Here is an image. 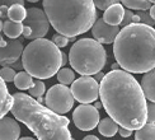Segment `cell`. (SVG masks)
Returning <instances> with one entry per match:
<instances>
[{"mask_svg":"<svg viewBox=\"0 0 155 140\" xmlns=\"http://www.w3.org/2000/svg\"><path fill=\"white\" fill-rule=\"evenodd\" d=\"M99 95L109 118L130 131L147 122V102L140 83L122 69L106 73L99 84Z\"/></svg>","mask_w":155,"mask_h":140,"instance_id":"cell-1","label":"cell"},{"mask_svg":"<svg viewBox=\"0 0 155 140\" xmlns=\"http://www.w3.org/2000/svg\"><path fill=\"white\" fill-rule=\"evenodd\" d=\"M113 54L120 69L141 74L155 68V29L145 24L124 27L113 42Z\"/></svg>","mask_w":155,"mask_h":140,"instance_id":"cell-2","label":"cell"},{"mask_svg":"<svg viewBox=\"0 0 155 140\" xmlns=\"http://www.w3.org/2000/svg\"><path fill=\"white\" fill-rule=\"evenodd\" d=\"M12 113L24 124L38 140H71L69 118L50 111L25 93H14Z\"/></svg>","mask_w":155,"mask_h":140,"instance_id":"cell-3","label":"cell"},{"mask_svg":"<svg viewBox=\"0 0 155 140\" xmlns=\"http://www.w3.org/2000/svg\"><path fill=\"white\" fill-rule=\"evenodd\" d=\"M50 24L57 35L75 38L88 32L97 21V9L93 2H52L42 3Z\"/></svg>","mask_w":155,"mask_h":140,"instance_id":"cell-4","label":"cell"},{"mask_svg":"<svg viewBox=\"0 0 155 140\" xmlns=\"http://www.w3.org/2000/svg\"><path fill=\"white\" fill-rule=\"evenodd\" d=\"M22 64L25 73L37 80L50 79L62 66V52L52 41L40 38L29 42L22 54Z\"/></svg>","mask_w":155,"mask_h":140,"instance_id":"cell-5","label":"cell"},{"mask_svg":"<svg viewBox=\"0 0 155 140\" xmlns=\"http://www.w3.org/2000/svg\"><path fill=\"white\" fill-rule=\"evenodd\" d=\"M107 61L104 47L94 38H80L69 51V62L81 76H92L102 72Z\"/></svg>","mask_w":155,"mask_h":140,"instance_id":"cell-6","label":"cell"},{"mask_svg":"<svg viewBox=\"0 0 155 140\" xmlns=\"http://www.w3.org/2000/svg\"><path fill=\"white\" fill-rule=\"evenodd\" d=\"M45 103L50 111L62 116L74 106V97L71 94L70 88L62 84H56L51 87L45 97Z\"/></svg>","mask_w":155,"mask_h":140,"instance_id":"cell-7","label":"cell"},{"mask_svg":"<svg viewBox=\"0 0 155 140\" xmlns=\"http://www.w3.org/2000/svg\"><path fill=\"white\" fill-rule=\"evenodd\" d=\"M71 94L74 99L81 105H89L99 97V83L93 76H80L71 84Z\"/></svg>","mask_w":155,"mask_h":140,"instance_id":"cell-8","label":"cell"},{"mask_svg":"<svg viewBox=\"0 0 155 140\" xmlns=\"http://www.w3.org/2000/svg\"><path fill=\"white\" fill-rule=\"evenodd\" d=\"M23 25H28L32 31L29 40H40L47 35L50 29V22L47 15L40 8H29L27 9V17H25Z\"/></svg>","mask_w":155,"mask_h":140,"instance_id":"cell-9","label":"cell"},{"mask_svg":"<svg viewBox=\"0 0 155 140\" xmlns=\"http://www.w3.org/2000/svg\"><path fill=\"white\" fill-rule=\"evenodd\" d=\"M75 126L81 131H90L99 124V112L92 105H80L73 113Z\"/></svg>","mask_w":155,"mask_h":140,"instance_id":"cell-10","label":"cell"},{"mask_svg":"<svg viewBox=\"0 0 155 140\" xmlns=\"http://www.w3.org/2000/svg\"><path fill=\"white\" fill-rule=\"evenodd\" d=\"M120 27H114V25H108L107 23H104L102 18L97 19L95 23L92 27V35L94 37V40L97 42L102 43H113L117 35L120 33Z\"/></svg>","mask_w":155,"mask_h":140,"instance_id":"cell-11","label":"cell"},{"mask_svg":"<svg viewBox=\"0 0 155 140\" xmlns=\"http://www.w3.org/2000/svg\"><path fill=\"white\" fill-rule=\"evenodd\" d=\"M23 50L24 47L21 38L6 41V46L0 48V65L3 68L13 65L22 56Z\"/></svg>","mask_w":155,"mask_h":140,"instance_id":"cell-12","label":"cell"},{"mask_svg":"<svg viewBox=\"0 0 155 140\" xmlns=\"http://www.w3.org/2000/svg\"><path fill=\"white\" fill-rule=\"evenodd\" d=\"M21 126L18 121L12 117L0 118V140H19Z\"/></svg>","mask_w":155,"mask_h":140,"instance_id":"cell-13","label":"cell"},{"mask_svg":"<svg viewBox=\"0 0 155 140\" xmlns=\"http://www.w3.org/2000/svg\"><path fill=\"white\" fill-rule=\"evenodd\" d=\"M125 8L121 3H117L112 6H109L107 10H104V14H103V21L104 23H107L108 25H114V27H118L122 23V19L125 15Z\"/></svg>","mask_w":155,"mask_h":140,"instance_id":"cell-14","label":"cell"},{"mask_svg":"<svg viewBox=\"0 0 155 140\" xmlns=\"http://www.w3.org/2000/svg\"><path fill=\"white\" fill-rule=\"evenodd\" d=\"M140 85L144 92L145 98L155 103V68L143 75Z\"/></svg>","mask_w":155,"mask_h":140,"instance_id":"cell-15","label":"cell"},{"mask_svg":"<svg viewBox=\"0 0 155 140\" xmlns=\"http://www.w3.org/2000/svg\"><path fill=\"white\" fill-rule=\"evenodd\" d=\"M13 106V95L9 93L5 82L0 78V118L5 117V115L12 110Z\"/></svg>","mask_w":155,"mask_h":140,"instance_id":"cell-16","label":"cell"},{"mask_svg":"<svg viewBox=\"0 0 155 140\" xmlns=\"http://www.w3.org/2000/svg\"><path fill=\"white\" fill-rule=\"evenodd\" d=\"M118 125L114 122V121L112 118H109V117H106V118H102L99 121V124H98V130L99 132L102 134L103 136H106V138H112L118 132Z\"/></svg>","mask_w":155,"mask_h":140,"instance_id":"cell-17","label":"cell"},{"mask_svg":"<svg viewBox=\"0 0 155 140\" xmlns=\"http://www.w3.org/2000/svg\"><path fill=\"white\" fill-rule=\"evenodd\" d=\"M3 32L10 40H17L23 32V23H15L12 21H5L3 25Z\"/></svg>","mask_w":155,"mask_h":140,"instance_id":"cell-18","label":"cell"},{"mask_svg":"<svg viewBox=\"0 0 155 140\" xmlns=\"http://www.w3.org/2000/svg\"><path fill=\"white\" fill-rule=\"evenodd\" d=\"M14 85L19 91H29L33 87V78L25 72H19L17 73L14 78Z\"/></svg>","mask_w":155,"mask_h":140,"instance_id":"cell-19","label":"cell"},{"mask_svg":"<svg viewBox=\"0 0 155 140\" xmlns=\"http://www.w3.org/2000/svg\"><path fill=\"white\" fill-rule=\"evenodd\" d=\"M25 17H27V9L24 8L23 5H12L9 6V10H8V19L12 22H15V23H23Z\"/></svg>","mask_w":155,"mask_h":140,"instance_id":"cell-20","label":"cell"},{"mask_svg":"<svg viewBox=\"0 0 155 140\" xmlns=\"http://www.w3.org/2000/svg\"><path fill=\"white\" fill-rule=\"evenodd\" d=\"M135 140H155V124H149L135 132Z\"/></svg>","mask_w":155,"mask_h":140,"instance_id":"cell-21","label":"cell"},{"mask_svg":"<svg viewBox=\"0 0 155 140\" xmlns=\"http://www.w3.org/2000/svg\"><path fill=\"white\" fill-rule=\"evenodd\" d=\"M124 8H128V10H137V12H146L151 8V2L145 0H125L121 3Z\"/></svg>","mask_w":155,"mask_h":140,"instance_id":"cell-22","label":"cell"},{"mask_svg":"<svg viewBox=\"0 0 155 140\" xmlns=\"http://www.w3.org/2000/svg\"><path fill=\"white\" fill-rule=\"evenodd\" d=\"M57 75V80L60 82V84L62 85H69V84H73L74 80H75V73L73 69H69V68H62L59 70V73L56 74Z\"/></svg>","mask_w":155,"mask_h":140,"instance_id":"cell-23","label":"cell"},{"mask_svg":"<svg viewBox=\"0 0 155 140\" xmlns=\"http://www.w3.org/2000/svg\"><path fill=\"white\" fill-rule=\"evenodd\" d=\"M46 92V85H45V83L42 80H36L33 82V87H32L29 91H28V95L32 98H40L45 94Z\"/></svg>","mask_w":155,"mask_h":140,"instance_id":"cell-24","label":"cell"},{"mask_svg":"<svg viewBox=\"0 0 155 140\" xmlns=\"http://www.w3.org/2000/svg\"><path fill=\"white\" fill-rule=\"evenodd\" d=\"M15 75H17V72L9 66L2 68V70H0V78H2L4 82H14Z\"/></svg>","mask_w":155,"mask_h":140,"instance_id":"cell-25","label":"cell"},{"mask_svg":"<svg viewBox=\"0 0 155 140\" xmlns=\"http://www.w3.org/2000/svg\"><path fill=\"white\" fill-rule=\"evenodd\" d=\"M136 15L140 18V23L141 24H145V25H149V27H153L155 25V21L150 17L149 12H137Z\"/></svg>","mask_w":155,"mask_h":140,"instance_id":"cell-26","label":"cell"},{"mask_svg":"<svg viewBox=\"0 0 155 140\" xmlns=\"http://www.w3.org/2000/svg\"><path fill=\"white\" fill-rule=\"evenodd\" d=\"M70 42V38L65 37V36H61V35H55L52 37V43L55 45L56 47H66L68 46V43Z\"/></svg>","mask_w":155,"mask_h":140,"instance_id":"cell-27","label":"cell"},{"mask_svg":"<svg viewBox=\"0 0 155 140\" xmlns=\"http://www.w3.org/2000/svg\"><path fill=\"white\" fill-rule=\"evenodd\" d=\"M94 3V6H95V9L98 8V9H101V10H107L109 6H112V5H114V4H117V3H120V2H116V0H97V2H93Z\"/></svg>","mask_w":155,"mask_h":140,"instance_id":"cell-28","label":"cell"},{"mask_svg":"<svg viewBox=\"0 0 155 140\" xmlns=\"http://www.w3.org/2000/svg\"><path fill=\"white\" fill-rule=\"evenodd\" d=\"M147 122L155 124V103H147Z\"/></svg>","mask_w":155,"mask_h":140,"instance_id":"cell-29","label":"cell"},{"mask_svg":"<svg viewBox=\"0 0 155 140\" xmlns=\"http://www.w3.org/2000/svg\"><path fill=\"white\" fill-rule=\"evenodd\" d=\"M134 14H135V13L131 12V10H128V9L125 10V15H124V19H122V23H121L122 27H126V25L132 24V17H134Z\"/></svg>","mask_w":155,"mask_h":140,"instance_id":"cell-30","label":"cell"},{"mask_svg":"<svg viewBox=\"0 0 155 140\" xmlns=\"http://www.w3.org/2000/svg\"><path fill=\"white\" fill-rule=\"evenodd\" d=\"M8 10L9 8L5 5H0V21H8Z\"/></svg>","mask_w":155,"mask_h":140,"instance_id":"cell-31","label":"cell"},{"mask_svg":"<svg viewBox=\"0 0 155 140\" xmlns=\"http://www.w3.org/2000/svg\"><path fill=\"white\" fill-rule=\"evenodd\" d=\"M118 134H120L122 138H128V136H131L132 131L127 130V129H124V127H120V129H118Z\"/></svg>","mask_w":155,"mask_h":140,"instance_id":"cell-32","label":"cell"},{"mask_svg":"<svg viewBox=\"0 0 155 140\" xmlns=\"http://www.w3.org/2000/svg\"><path fill=\"white\" fill-rule=\"evenodd\" d=\"M22 35H23V37L24 38H31V35H32V31H31V28L28 27V25H23V32H22Z\"/></svg>","mask_w":155,"mask_h":140,"instance_id":"cell-33","label":"cell"},{"mask_svg":"<svg viewBox=\"0 0 155 140\" xmlns=\"http://www.w3.org/2000/svg\"><path fill=\"white\" fill-rule=\"evenodd\" d=\"M9 68H12L13 70H21V72H22V69H23L22 60H18L17 62H14V64H13V65H10Z\"/></svg>","mask_w":155,"mask_h":140,"instance_id":"cell-34","label":"cell"},{"mask_svg":"<svg viewBox=\"0 0 155 140\" xmlns=\"http://www.w3.org/2000/svg\"><path fill=\"white\" fill-rule=\"evenodd\" d=\"M104 75H106L104 73L101 72V73H98V74H95V78H94V79H95L97 82H102V79L104 78Z\"/></svg>","mask_w":155,"mask_h":140,"instance_id":"cell-35","label":"cell"},{"mask_svg":"<svg viewBox=\"0 0 155 140\" xmlns=\"http://www.w3.org/2000/svg\"><path fill=\"white\" fill-rule=\"evenodd\" d=\"M149 14H150V17L155 21V5H151V8L149 9Z\"/></svg>","mask_w":155,"mask_h":140,"instance_id":"cell-36","label":"cell"},{"mask_svg":"<svg viewBox=\"0 0 155 140\" xmlns=\"http://www.w3.org/2000/svg\"><path fill=\"white\" fill-rule=\"evenodd\" d=\"M68 62H69V57H68V55H65V54L62 52V66H65Z\"/></svg>","mask_w":155,"mask_h":140,"instance_id":"cell-37","label":"cell"},{"mask_svg":"<svg viewBox=\"0 0 155 140\" xmlns=\"http://www.w3.org/2000/svg\"><path fill=\"white\" fill-rule=\"evenodd\" d=\"M6 46V41L4 40V37L0 35V48H3V47H5Z\"/></svg>","mask_w":155,"mask_h":140,"instance_id":"cell-38","label":"cell"},{"mask_svg":"<svg viewBox=\"0 0 155 140\" xmlns=\"http://www.w3.org/2000/svg\"><path fill=\"white\" fill-rule=\"evenodd\" d=\"M83 140H99L98 138H97L95 135H87L85 138H84Z\"/></svg>","mask_w":155,"mask_h":140,"instance_id":"cell-39","label":"cell"},{"mask_svg":"<svg viewBox=\"0 0 155 140\" xmlns=\"http://www.w3.org/2000/svg\"><path fill=\"white\" fill-rule=\"evenodd\" d=\"M19 140H36V139L31 138V136H24V138H19Z\"/></svg>","mask_w":155,"mask_h":140,"instance_id":"cell-40","label":"cell"},{"mask_svg":"<svg viewBox=\"0 0 155 140\" xmlns=\"http://www.w3.org/2000/svg\"><path fill=\"white\" fill-rule=\"evenodd\" d=\"M94 107L97 108V110H98V108H101V107H102V103H101V102H95V105H94Z\"/></svg>","mask_w":155,"mask_h":140,"instance_id":"cell-41","label":"cell"},{"mask_svg":"<svg viewBox=\"0 0 155 140\" xmlns=\"http://www.w3.org/2000/svg\"><path fill=\"white\" fill-rule=\"evenodd\" d=\"M3 25H4V22H3V21H0V32L3 31Z\"/></svg>","mask_w":155,"mask_h":140,"instance_id":"cell-42","label":"cell"},{"mask_svg":"<svg viewBox=\"0 0 155 140\" xmlns=\"http://www.w3.org/2000/svg\"><path fill=\"white\" fill-rule=\"evenodd\" d=\"M71 140H75V139H71Z\"/></svg>","mask_w":155,"mask_h":140,"instance_id":"cell-43","label":"cell"}]
</instances>
